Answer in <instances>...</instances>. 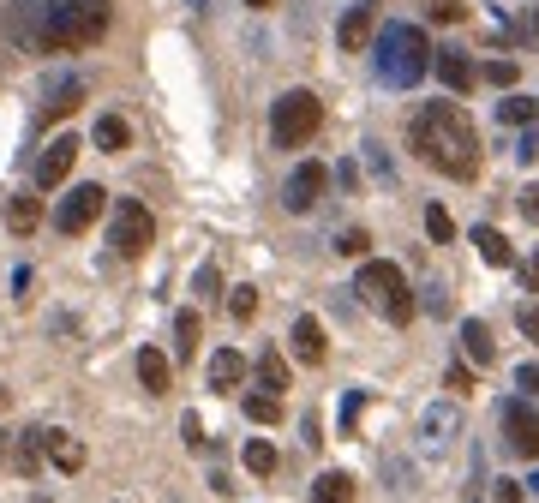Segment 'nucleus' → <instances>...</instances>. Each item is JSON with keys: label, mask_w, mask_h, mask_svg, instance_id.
<instances>
[{"label": "nucleus", "mask_w": 539, "mask_h": 503, "mask_svg": "<svg viewBox=\"0 0 539 503\" xmlns=\"http://www.w3.org/2000/svg\"><path fill=\"white\" fill-rule=\"evenodd\" d=\"M0 456H6V432H0Z\"/></svg>", "instance_id": "obj_46"}, {"label": "nucleus", "mask_w": 539, "mask_h": 503, "mask_svg": "<svg viewBox=\"0 0 539 503\" xmlns=\"http://www.w3.org/2000/svg\"><path fill=\"white\" fill-rule=\"evenodd\" d=\"M444 384H450V390H462V396H468V390H474V366H462V360H456V366H450V378H444Z\"/></svg>", "instance_id": "obj_37"}, {"label": "nucleus", "mask_w": 539, "mask_h": 503, "mask_svg": "<svg viewBox=\"0 0 539 503\" xmlns=\"http://www.w3.org/2000/svg\"><path fill=\"white\" fill-rule=\"evenodd\" d=\"M456 438H462V408H456V402H432V408L420 414V426H414V450H420L426 462H444V456L456 450Z\"/></svg>", "instance_id": "obj_6"}, {"label": "nucleus", "mask_w": 539, "mask_h": 503, "mask_svg": "<svg viewBox=\"0 0 539 503\" xmlns=\"http://www.w3.org/2000/svg\"><path fill=\"white\" fill-rule=\"evenodd\" d=\"M36 222H42V204L36 198H12L6 204V228L12 234H36Z\"/></svg>", "instance_id": "obj_23"}, {"label": "nucleus", "mask_w": 539, "mask_h": 503, "mask_svg": "<svg viewBox=\"0 0 539 503\" xmlns=\"http://www.w3.org/2000/svg\"><path fill=\"white\" fill-rule=\"evenodd\" d=\"M48 456H54L60 474H78V468H84V444L66 438V432H48Z\"/></svg>", "instance_id": "obj_20"}, {"label": "nucleus", "mask_w": 539, "mask_h": 503, "mask_svg": "<svg viewBox=\"0 0 539 503\" xmlns=\"http://www.w3.org/2000/svg\"><path fill=\"white\" fill-rule=\"evenodd\" d=\"M246 384V360L234 354V348H222L216 360H210V390H240Z\"/></svg>", "instance_id": "obj_19"}, {"label": "nucleus", "mask_w": 539, "mask_h": 503, "mask_svg": "<svg viewBox=\"0 0 539 503\" xmlns=\"http://www.w3.org/2000/svg\"><path fill=\"white\" fill-rule=\"evenodd\" d=\"M42 450H48V432H24V438H18V456H12V462H18V474H24V480L42 468Z\"/></svg>", "instance_id": "obj_24"}, {"label": "nucleus", "mask_w": 539, "mask_h": 503, "mask_svg": "<svg viewBox=\"0 0 539 503\" xmlns=\"http://www.w3.org/2000/svg\"><path fill=\"white\" fill-rule=\"evenodd\" d=\"M258 384H264L270 396H282V390H288V360H282L276 348H264V354H258Z\"/></svg>", "instance_id": "obj_22"}, {"label": "nucleus", "mask_w": 539, "mask_h": 503, "mask_svg": "<svg viewBox=\"0 0 539 503\" xmlns=\"http://www.w3.org/2000/svg\"><path fill=\"white\" fill-rule=\"evenodd\" d=\"M498 120H504V126H534L539 102L534 96H504V102H498Z\"/></svg>", "instance_id": "obj_25"}, {"label": "nucleus", "mask_w": 539, "mask_h": 503, "mask_svg": "<svg viewBox=\"0 0 539 503\" xmlns=\"http://www.w3.org/2000/svg\"><path fill=\"white\" fill-rule=\"evenodd\" d=\"M480 78H486V84H498V90H510V84H516V60H486V66H480Z\"/></svg>", "instance_id": "obj_31"}, {"label": "nucleus", "mask_w": 539, "mask_h": 503, "mask_svg": "<svg viewBox=\"0 0 539 503\" xmlns=\"http://www.w3.org/2000/svg\"><path fill=\"white\" fill-rule=\"evenodd\" d=\"M318 126H324V102H318L312 90H282V96L270 102V138H276L282 150H300Z\"/></svg>", "instance_id": "obj_5"}, {"label": "nucleus", "mask_w": 539, "mask_h": 503, "mask_svg": "<svg viewBox=\"0 0 539 503\" xmlns=\"http://www.w3.org/2000/svg\"><path fill=\"white\" fill-rule=\"evenodd\" d=\"M180 438H186L192 450H204V426H198V414H186V420H180Z\"/></svg>", "instance_id": "obj_39"}, {"label": "nucleus", "mask_w": 539, "mask_h": 503, "mask_svg": "<svg viewBox=\"0 0 539 503\" xmlns=\"http://www.w3.org/2000/svg\"><path fill=\"white\" fill-rule=\"evenodd\" d=\"M474 246H480V258H486L492 270H510V264H516V246H510L498 228H474Z\"/></svg>", "instance_id": "obj_17"}, {"label": "nucleus", "mask_w": 539, "mask_h": 503, "mask_svg": "<svg viewBox=\"0 0 539 503\" xmlns=\"http://www.w3.org/2000/svg\"><path fill=\"white\" fill-rule=\"evenodd\" d=\"M408 144L450 180H474L480 174V132L456 102H426L408 120Z\"/></svg>", "instance_id": "obj_2"}, {"label": "nucleus", "mask_w": 539, "mask_h": 503, "mask_svg": "<svg viewBox=\"0 0 539 503\" xmlns=\"http://www.w3.org/2000/svg\"><path fill=\"white\" fill-rule=\"evenodd\" d=\"M228 312H234V318H252V312H258V288H246V282H240V288L228 294Z\"/></svg>", "instance_id": "obj_33"}, {"label": "nucleus", "mask_w": 539, "mask_h": 503, "mask_svg": "<svg viewBox=\"0 0 539 503\" xmlns=\"http://www.w3.org/2000/svg\"><path fill=\"white\" fill-rule=\"evenodd\" d=\"M72 162H78V138L66 132V138H54V144L36 156V186H42V192H54V186L72 174Z\"/></svg>", "instance_id": "obj_11"}, {"label": "nucleus", "mask_w": 539, "mask_h": 503, "mask_svg": "<svg viewBox=\"0 0 539 503\" xmlns=\"http://www.w3.org/2000/svg\"><path fill=\"white\" fill-rule=\"evenodd\" d=\"M246 6H270V0H246Z\"/></svg>", "instance_id": "obj_45"}, {"label": "nucleus", "mask_w": 539, "mask_h": 503, "mask_svg": "<svg viewBox=\"0 0 539 503\" xmlns=\"http://www.w3.org/2000/svg\"><path fill=\"white\" fill-rule=\"evenodd\" d=\"M498 426H504V444H510V456H522V462H539V408L528 396H510L504 408H498Z\"/></svg>", "instance_id": "obj_8"}, {"label": "nucleus", "mask_w": 539, "mask_h": 503, "mask_svg": "<svg viewBox=\"0 0 539 503\" xmlns=\"http://www.w3.org/2000/svg\"><path fill=\"white\" fill-rule=\"evenodd\" d=\"M516 390H528V402H539V366H516Z\"/></svg>", "instance_id": "obj_36"}, {"label": "nucleus", "mask_w": 539, "mask_h": 503, "mask_svg": "<svg viewBox=\"0 0 539 503\" xmlns=\"http://www.w3.org/2000/svg\"><path fill=\"white\" fill-rule=\"evenodd\" d=\"M354 294H360L372 312H384L390 324H414V288H408V276H402L396 264L366 258V264H360V276H354Z\"/></svg>", "instance_id": "obj_4"}, {"label": "nucleus", "mask_w": 539, "mask_h": 503, "mask_svg": "<svg viewBox=\"0 0 539 503\" xmlns=\"http://www.w3.org/2000/svg\"><path fill=\"white\" fill-rule=\"evenodd\" d=\"M492 498H498V503H522V486H516V480H498Z\"/></svg>", "instance_id": "obj_40"}, {"label": "nucleus", "mask_w": 539, "mask_h": 503, "mask_svg": "<svg viewBox=\"0 0 539 503\" xmlns=\"http://www.w3.org/2000/svg\"><path fill=\"white\" fill-rule=\"evenodd\" d=\"M522 216L539 228V186H528V192H522Z\"/></svg>", "instance_id": "obj_42"}, {"label": "nucleus", "mask_w": 539, "mask_h": 503, "mask_svg": "<svg viewBox=\"0 0 539 503\" xmlns=\"http://www.w3.org/2000/svg\"><path fill=\"white\" fill-rule=\"evenodd\" d=\"M198 294H204V300L216 294V264H204V270H198Z\"/></svg>", "instance_id": "obj_43"}, {"label": "nucleus", "mask_w": 539, "mask_h": 503, "mask_svg": "<svg viewBox=\"0 0 539 503\" xmlns=\"http://www.w3.org/2000/svg\"><path fill=\"white\" fill-rule=\"evenodd\" d=\"M372 30H378V6H372V0H360V6H348V12H342V24H336V42H342L348 54H360V48L372 42Z\"/></svg>", "instance_id": "obj_12"}, {"label": "nucleus", "mask_w": 539, "mask_h": 503, "mask_svg": "<svg viewBox=\"0 0 539 503\" xmlns=\"http://www.w3.org/2000/svg\"><path fill=\"white\" fill-rule=\"evenodd\" d=\"M276 462H282V456H276V444H264V438H252V444H246V474L270 480V474H276Z\"/></svg>", "instance_id": "obj_28"}, {"label": "nucleus", "mask_w": 539, "mask_h": 503, "mask_svg": "<svg viewBox=\"0 0 539 503\" xmlns=\"http://www.w3.org/2000/svg\"><path fill=\"white\" fill-rule=\"evenodd\" d=\"M150 240H156V216H150L138 198H120V204H114L108 246H114L120 258H144V252H150Z\"/></svg>", "instance_id": "obj_7"}, {"label": "nucleus", "mask_w": 539, "mask_h": 503, "mask_svg": "<svg viewBox=\"0 0 539 503\" xmlns=\"http://www.w3.org/2000/svg\"><path fill=\"white\" fill-rule=\"evenodd\" d=\"M198 330H204V324H198V312H180V318H174V354H180V360H192V354H198Z\"/></svg>", "instance_id": "obj_26"}, {"label": "nucleus", "mask_w": 539, "mask_h": 503, "mask_svg": "<svg viewBox=\"0 0 539 503\" xmlns=\"http://www.w3.org/2000/svg\"><path fill=\"white\" fill-rule=\"evenodd\" d=\"M246 420H258V426H276V420H282V396H270V390H252V396H246Z\"/></svg>", "instance_id": "obj_27"}, {"label": "nucleus", "mask_w": 539, "mask_h": 503, "mask_svg": "<svg viewBox=\"0 0 539 503\" xmlns=\"http://www.w3.org/2000/svg\"><path fill=\"white\" fill-rule=\"evenodd\" d=\"M432 42H426V30L420 24H408V18H396V24H384L378 36H372V66H378V78L390 84V90H414L426 72H432Z\"/></svg>", "instance_id": "obj_3"}, {"label": "nucleus", "mask_w": 539, "mask_h": 503, "mask_svg": "<svg viewBox=\"0 0 539 503\" xmlns=\"http://www.w3.org/2000/svg\"><path fill=\"white\" fill-rule=\"evenodd\" d=\"M90 138H96V150H126V120L120 114H102Z\"/></svg>", "instance_id": "obj_29"}, {"label": "nucleus", "mask_w": 539, "mask_h": 503, "mask_svg": "<svg viewBox=\"0 0 539 503\" xmlns=\"http://www.w3.org/2000/svg\"><path fill=\"white\" fill-rule=\"evenodd\" d=\"M366 246H372L366 228H342V234H336V252H342V258H366Z\"/></svg>", "instance_id": "obj_32"}, {"label": "nucleus", "mask_w": 539, "mask_h": 503, "mask_svg": "<svg viewBox=\"0 0 539 503\" xmlns=\"http://www.w3.org/2000/svg\"><path fill=\"white\" fill-rule=\"evenodd\" d=\"M516 162H522V168H534V162H539V132H534V126L516 138Z\"/></svg>", "instance_id": "obj_35"}, {"label": "nucleus", "mask_w": 539, "mask_h": 503, "mask_svg": "<svg viewBox=\"0 0 539 503\" xmlns=\"http://www.w3.org/2000/svg\"><path fill=\"white\" fill-rule=\"evenodd\" d=\"M0 408H6V390H0Z\"/></svg>", "instance_id": "obj_47"}, {"label": "nucleus", "mask_w": 539, "mask_h": 503, "mask_svg": "<svg viewBox=\"0 0 539 503\" xmlns=\"http://www.w3.org/2000/svg\"><path fill=\"white\" fill-rule=\"evenodd\" d=\"M432 66H438V78H444L450 90H468V84H474V60H468L462 48H438Z\"/></svg>", "instance_id": "obj_16"}, {"label": "nucleus", "mask_w": 539, "mask_h": 503, "mask_svg": "<svg viewBox=\"0 0 539 503\" xmlns=\"http://www.w3.org/2000/svg\"><path fill=\"white\" fill-rule=\"evenodd\" d=\"M360 408H366V390H348V402H342V426L354 432V420H360Z\"/></svg>", "instance_id": "obj_38"}, {"label": "nucleus", "mask_w": 539, "mask_h": 503, "mask_svg": "<svg viewBox=\"0 0 539 503\" xmlns=\"http://www.w3.org/2000/svg\"><path fill=\"white\" fill-rule=\"evenodd\" d=\"M432 18H438V24H456V18H462V6H456V0H438V6H432Z\"/></svg>", "instance_id": "obj_41"}, {"label": "nucleus", "mask_w": 539, "mask_h": 503, "mask_svg": "<svg viewBox=\"0 0 539 503\" xmlns=\"http://www.w3.org/2000/svg\"><path fill=\"white\" fill-rule=\"evenodd\" d=\"M426 234H432L438 246H450V240H456V222H450V210H444V204H432V210H426Z\"/></svg>", "instance_id": "obj_30"}, {"label": "nucleus", "mask_w": 539, "mask_h": 503, "mask_svg": "<svg viewBox=\"0 0 539 503\" xmlns=\"http://www.w3.org/2000/svg\"><path fill=\"white\" fill-rule=\"evenodd\" d=\"M312 503H354V480H348V474H336V468H330V474H318V480H312Z\"/></svg>", "instance_id": "obj_21"}, {"label": "nucleus", "mask_w": 539, "mask_h": 503, "mask_svg": "<svg viewBox=\"0 0 539 503\" xmlns=\"http://www.w3.org/2000/svg\"><path fill=\"white\" fill-rule=\"evenodd\" d=\"M522 282H528V294H539V252L528 258V270H522Z\"/></svg>", "instance_id": "obj_44"}, {"label": "nucleus", "mask_w": 539, "mask_h": 503, "mask_svg": "<svg viewBox=\"0 0 539 503\" xmlns=\"http://www.w3.org/2000/svg\"><path fill=\"white\" fill-rule=\"evenodd\" d=\"M108 0H6V36L36 54H72L90 48L108 30Z\"/></svg>", "instance_id": "obj_1"}, {"label": "nucleus", "mask_w": 539, "mask_h": 503, "mask_svg": "<svg viewBox=\"0 0 539 503\" xmlns=\"http://www.w3.org/2000/svg\"><path fill=\"white\" fill-rule=\"evenodd\" d=\"M516 324H522V336L539 348V300H522V312H516Z\"/></svg>", "instance_id": "obj_34"}, {"label": "nucleus", "mask_w": 539, "mask_h": 503, "mask_svg": "<svg viewBox=\"0 0 539 503\" xmlns=\"http://www.w3.org/2000/svg\"><path fill=\"white\" fill-rule=\"evenodd\" d=\"M138 384H144L150 396H168L174 366H168V354H162V348H138Z\"/></svg>", "instance_id": "obj_15"}, {"label": "nucleus", "mask_w": 539, "mask_h": 503, "mask_svg": "<svg viewBox=\"0 0 539 503\" xmlns=\"http://www.w3.org/2000/svg\"><path fill=\"white\" fill-rule=\"evenodd\" d=\"M462 348H468V360H474V366H492V360H498V342H492V330H486L480 318H468V324H462Z\"/></svg>", "instance_id": "obj_18"}, {"label": "nucleus", "mask_w": 539, "mask_h": 503, "mask_svg": "<svg viewBox=\"0 0 539 503\" xmlns=\"http://www.w3.org/2000/svg\"><path fill=\"white\" fill-rule=\"evenodd\" d=\"M324 186H330V168H324V162H300V168L288 174V186H282V204H288L294 216H306V210L324 198Z\"/></svg>", "instance_id": "obj_10"}, {"label": "nucleus", "mask_w": 539, "mask_h": 503, "mask_svg": "<svg viewBox=\"0 0 539 503\" xmlns=\"http://www.w3.org/2000/svg\"><path fill=\"white\" fill-rule=\"evenodd\" d=\"M324 354H330V342H324V324L306 312V318H294V360H306V366H324Z\"/></svg>", "instance_id": "obj_14"}, {"label": "nucleus", "mask_w": 539, "mask_h": 503, "mask_svg": "<svg viewBox=\"0 0 539 503\" xmlns=\"http://www.w3.org/2000/svg\"><path fill=\"white\" fill-rule=\"evenodd\" d=\"M102 210H108V192H102L96 180H84V186H72V192L60 198V210H54V228H60V234H84V228H90Z\"/></svg>", "instance_id": "obj_9"}, {"label": "nucleus", "mask_w": 539, "mask_h": 503, "mask_svg": "<svg viewBox=\"0 0 539 503\" xmlns=\"http://www.w3.org/2000/svg\"><path fill=\"white\" fill-rule=\"evenodd\" d=\"M78 102H84V78H78V72L48 78V90H42V120H66Z\"/></svg>", "instance_id": "obj_13"}, {"label": "nucleus", "mask_w": 539, "mask_h": 503, "mask_svg": "<svg viewBox=\"0 0 539 503\" xmlns=\"http://www.w3.org/2000/svg\"><path fill=\"white\" fill-rule=\"evenodd\" d=\"M474 503H486V498H474Z\"/></svg>", "instance_id": "obj_48"}]
</instances>
